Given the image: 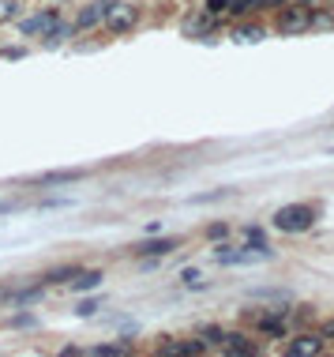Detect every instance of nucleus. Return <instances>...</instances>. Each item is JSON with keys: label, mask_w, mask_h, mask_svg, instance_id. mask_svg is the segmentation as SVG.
Segmentation results:
<instances>
[{"label": "nucleus", "mask_w": 334, "mask_h": 357, "mask_svg": "<svg viewBox=\"0 0 334 357\" xmlns=\"http://www.w3.org/2000/svg\"><path fill=\"white\" fill-rule=\"evenodd\" d=\"M101 23H106L113 34H128L139 23V12L132 4H106V19H101Z\"/></svg>", "instance_id": "obj_3"}, {"label": "nucleus", "mask_w": 334, "mask_h": 357, "mask_svg": "<svg viewBox=\"0 0 334 357\" xmlns=\"http://www.w3.org/2000/svg\"><path fill=\"white\" fill-rule=\"evenodd\" d=\"M312 222H315V210L308 204H285L274 215V226L282 233H304V230H312Z\"/></svg>", "instance_id": "obj_1"}, {"label": "nucleus", "mask_w": 334, "mask_h": 357, "mask_svg": "<svg viewBox=\"0 0 334 357\" xmlns=\"http://www.w3.org/2000/svg\"><path fill=\"white\" fill-rule=\"evenodd\" d=\"M15 12H19L15 0H4V4H0V19H15Z\"/></svg>", "instance_id": "obj_14"}, {"label": "nucleus", "mask_w": 334, "mask_h": 357, "mask_svg": "<svg viewBox=\"0 0 334 357\" xmlns=\"http://www.w3.org/2000/svg\"><path fill=\"white\" fill-rule=\"evenodd\" d=\"M57 23H60L57 12H42V15H31V19H23L19 31H23V34H49Z\"/></svg>", "instance_id": "obj_4"}, {"label": "nucleus", "mask_w": 334, "mask_h": 357, "mask_svg": "<svg viewBox=\"0 0 334 357\" xmlns=\"http://www.w3.org/2000/svg\"><path fill=\"white\" fill-rule=\"evenodd\" d=\"M226 233H229V230H226L222 222H218V226H210V230H207V237H215V241H218V237H226Z\"/></svg>", "instance_id": "obj_18"}, {"label": "nucleus", "mask_w": 334, "mask_h": 357, "mask_svg": "<svg viewBox=\"0 0 334 357\" xmlns=\"http://www.w3.org/2000/svg\"><path fill=\"white\" fill-rule=\"evenodd\" d=\"M233 38L237 42H259V38H263V26H240Z\"/></svg>", "instance_id": "obj_11"}, {"label": "nucleus", "mask_w": 334, "mask_h": 357, "mask_svg": "<svg viewBox=\"0 0 334 357\" xmlns=\"http://www.w3.org/2000/svg\"><path fill=\"white\" fill-rule=\"evenodd\" d=\"M267 0H229V12L244 15V12H256V8H263Z\"/></svg>", "instance_id": "obj_10"}, {"label": "nucleus", "mask_w": 334, "mask_h": 357, "mask_svg": "<svg viewBox=\"0 0 334 357\" xmlns=\"http://www.w3.org/2000/svg\"><path fill=\"white\" fill-rule=\"evenodd\" d=\"M79 177H83V173H72L68 169V173H49V177H42V181H45V185H57V181L64 185V181H79Z\"/></svg>", "instance_id": "obj_12"}, {"label": "nucleus", "mask_w": 334, "mask_h": 357, "mask_svg": "<svg viewBox=\"0 0 334 357\" xmlns=\"http://www.w3.org/2000/svg\"><path fill=\"white\" fill-rule=\"evenodd\" d=\"M312 26V8L308 4H290L278 12V31L282 34H304Z\"/></svg>", "instance_id": "obj_2"}, {"label": "nucleus", "mask_w": 334, "mask_h": 357, "mask_svg": "<svg viewBox=\"0 0 334 357\" xmlns=\"http://www.w3.org/2000/svg\"><path fill=\"white\" fill-rule=\"evenodd\" d=\"M229 12V0H207V15H222Z\"/></svg>", "instance_id": "obj_13"}, {"label": "nucleus", "mask_w": 334, "mask_h": 357, "mask_svg": "<svg viewBox=\"0 0 334 357\" xmlns=\"http://www.w3.org/2000/svg\"><path fill=\"white\" fill-rule=\"evenodd\" d=\"M203 338H207V342H222L226 331H218V327H203Z\"/></svg>", "instance_id": "obj_16"}, {"label": "nucleus", "mask_w": 334, "mask_h": 357, "mask_svg": "<svg viewBox=\"0 0 334 357\" xmlns=\"http://www.w3.org/2000/svg\"><path fill=\"white\" fill-rule=\"evenodd\" d=\"M101 19H106V4H87L79 12V31H94Z\"/></svg>", "instance_id": "obj_7"}, {"label": "nucleus", "mask_w": 334, "mask_h": 357, "mask_svg": "<svg viewBox=\"0 0 334 357\" xmlns=\"http://www.w3.org/2000/svg\"><path fill=\"white\" fill-rule=\"evenodd\" d=\"M94 308H98L94 301H83V305H79V316H90V313H94Z\"/></svg>", "instance_id": "obj_19"}, {"label": "nucleus", "mask_w": 334, "mask_h": 357, "mask_svg": "<svg viewBox=\"0 0 334 357\" xmlns=\"http://www.w3.org/2000/svg\"><path fill=\"white\" fill-rule=\"evenodd\" d=\"M319 350H323V335H301V338H293V342H290L293 357H312Z\"/></svg>", "instance_id": "obj_5"}, {"label": "nucleus", "mask_w": 334, "mask_h": 357, "mask_svg": "<svg viewBox=\"0 0 334 357\" xmlns=\"http://www.w3.org/2000/svg\"><path fill=\"white\" fill-rule=\"evenodd\" d=\"M177 249V237H162V241H143L135 244V256H165Z\"/></svg>", "instance_id": "obj_6"}, {"label": "nucleus", "mask_w": 334, "mask_h": 357, "mask_svg": "<svg viewBox=\"0 0 334 357\" xmlns=\"http://www.w3.org/2000/svg\"><path fill=\"white\" fill-rule=\"evenodd\" d=\"M90 354H128V346H124V342H113V346H94Z\"/></svg>", "instance_id": "obj_15"}, {"label": "nucleus", "mask_w": 334, "mask_h": 357, "mask_svg": "<svg viewBox=\"0 0 334 357\" xmlns=\"http://www.w3.org/2000/svg\"><path fill=\"white\" fill-rule=\"evenodd\" d=\"M222 342H226V350H229V354H252V350H256V346L248 342L244 335H226Z\"/></svg>", "instance_id": "obj_8"}, {"label": "nucleus", "mask_w": 334, "mask_h": 357, "mask_svg": "<svg viewBox=\"0 0 334 357\" xmlns=\"http://www.w3.org/2000/svg\"><path fill=\"white\" fill-rule=\"evenodd\" d=\"M101 286V271H83L76 282H72V290H94Z\"/></svg>", "instance_id": "obj_9"}, {"label": "nucleus", "mask_w": 334, "mask_h": 357, "mask_svg": "<svg viewBox=\"0 0 334 357\" xmlns=\"http://www.w3.org/2000/svg\"><path fill=\"white\" fill-rule=\"evenodd\" d=\"M319 335H323V342H327V338H334V319H327V324L319 327Z\"/></svg>", "instance_id": "obj_17"}]
</instances>
